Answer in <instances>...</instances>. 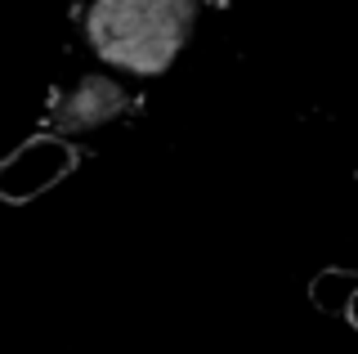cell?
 Masks as SVG:
<instances>
[{
	"instance_id": "obj_1",
	"label": "cell",
	"mask_w": 358,
	"mask_h": 354,
	"mask_svg": "<svg viewBox=\"0 0 358 354\" xmlns=\"http://www.w3.org/2000/svg\"><path fill=\"white\" fill-rule=\"evenodd\" d=\"M72 166H76L72 143L59 135H36L5 162V171H0V197L5 202H31L45 189H54L63 175H72Z\"/></svg>"
},
{
	"instance_id": "obj_2",
	"label": "cell",
	"mask_w": 358,
	"mask_h": 354,
	"mask_svg": "<svg viewBox=\"0 0 358 354\" xmlns=\"http://www.w3.org/2000/svg\"><path fill=\"white\" fill-rule=\"evenodd\" d=\"M309 301L322 309V314H336V318H345V314H354V301H358V274L354 269H327V274H318L309 287Z\"/></svg>"
},
{
	"instance_id": "obj_3",
	"label": "cell",
	"mask_w": 358,
	"mask_h": 354,
	"mask_svg": "<svg viewBox=\"0 0 358 354\" xmlns=\"http://www.w3.org/2000/svg\"><path fill=\"white\" fill-rule=\"evenodd\" d=\"M350 318H354V327H358V301H354V314H350Z\"/></svg>"
}]
</instances>
